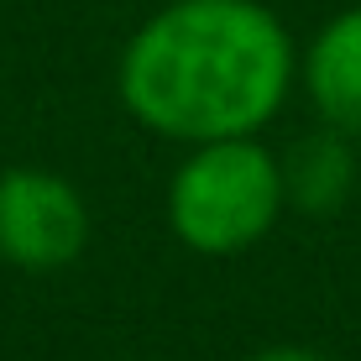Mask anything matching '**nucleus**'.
Wrapping results in <instances>:
<instances>
[{
	"instance_id": "nucleus-1",
	"label": "nucleus",
	"mask_w": 361,
	"mask_h": 361,
	"mask_svg": "<svg viewBox=\"0 0 361 361\" xmlns=\"http://www.w3.org/2000/svg\"><path fill=\"white\" fill-rule=\"evenodd\" d=\"M293 84L298 47L262 0H168L116 63L131 121L183 147L262 136Z\"/></svg>"
},
{
	"instance_id": "nucleus-2",
	"label": "nucleus",
	"mask_w": 361,
	"mask_h": 361,
	"mask_svg": "<svg viewBox=\"0 0 361 361\" xmlns=\"http://www.w3.org/2000/svg\"><path fill=\"white\" fill-rule=\"evenodd\" d=\"M283 163L257 136L189 147L168 178V226L199 257H241L283 220Z\"/></svg>"
},
{
	"instance_id": "nucleus-5",
	"label": "nucleus",
	"mask_w": 361,
	"mask_h": 361,
	"mask_svg": "<svg viewBox=\"0 0 361 361\" xmlns=\"http://www.w3.org/2000/svg\"><path fill=\"white\" fill-rule=\"evenodd\" d=\"M278 163H283V199L304 215H335L356 189V147L335 126L298 136Z\"/></svg>"
},
{
	"instance_id": "nucleus-4",
	"label": "nucleus",
	"mask_w": 361,
	"mask_h": 361,
	"mask_svg": "<svg viewBox=\"0 0 361 361\" xmlns=\"http://www.w3.org/2000/svg\"><path fill=\"white\" fill-rule=\"evenodd\" d=\"M298 84L325 126L361 136V6L330 16L298 53Z\"/></svg>"
},
{
	"instance_id": "nucleus-6",
	"label": "nucleus",
	"mask_w": 361,
	"mask_h": 361,
	"mask_svg": "<svg viewBox=\"0 0 361 361\" xmlns=\"http://www.w3.org/2000/svg\"><path fill=\"white\" fill-rule=\"evenodd\" d=\"M246 361H335L325 351H309V345H267V351L246 356Z\"/></svg>"
},
{
	"instance_id": "nucleus-3",
	"label": "nucleus",
	"mask_w": 361,
	"mask_h": 361,
	"mask_svg": "<svg viewBox=\"0 0 361 361\" xmlns=\"http://www.w3.org/2000/svg\"><path fill=\"white\" fill-rule=\"evenodd\" d=\"M90 241V204L63 173H0V257L27 272L68 267Z\"/></svg>"
}]
</instances>
